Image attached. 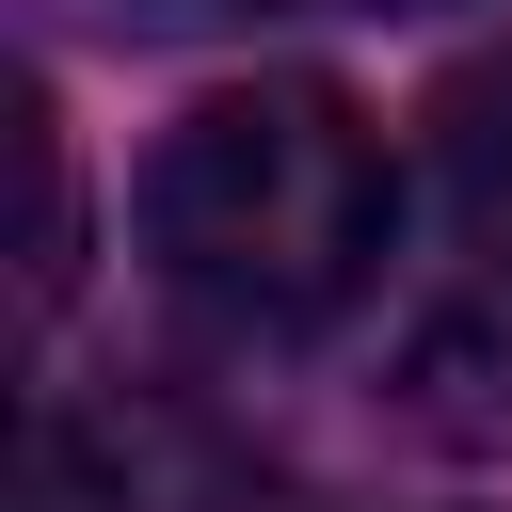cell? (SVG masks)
<instances>
[{
	"label": "cell",
	"instance_id": "obj_1",
	"mask_svg": "<svg viewBox=\"0 0 512 512\" xmlns=\"http://www.w3.org/2000/svg\"><path fill=\"white\" fill-rule=\"evenodd\" d=\"M384 128L336 96V80H224L160 128L144 160V256L240 320V336H304L336 320L368 272H384Z\"/></svg>",
	"mask_w": 512,
	"mask_h": 512
},
{
	"label": "cell",
	"instance_id": "obj_2",
	"mask_svg": "<svg viewBox=\"0 0 512 512\" xmlns=\"http://www.w3.org/2000/svg\"><path fill=\"white\" fill-rule=\"evenodd\" d=\"M432 160H448L464 240H480V256H512V48H496V64H464V80L432 96Z\"/></svg>",
	"mask_w": 512,
	"mask_h": 512
},
{
	"label": "cell",
	"instance_id": "obj_3",
	"mask_svg": "<svg viewBox=\"0 0 512 512\" xmlns=\"http://www.w3.org/2000/svg\"><path fill=\"white\" fill-rule=\"evenodd\" d=\"M16 160H32V320H48L64 272H80V192H64V128H48V96H16Z\"/></svg>",
	"mask_w": 512,
	"mask_h": 512
},
{
	"label": "cell",
	"instance_id": "obj_4",
	"mask_svg": "<svg viewBox=\"0 0 512 512\" xmlns=\"http://www.w3.org/2000/svg\"><path fill=\"white\" fill-rule=\"evenodd\" d=\"M416 384H448V400H432V432H464V448H496V432H512V336H496V320H480V336H432V368H416Z\"/></svg>",
	"mask_w": 512,
	"mask_h": 512
},
{
	"label": "cell",
	"instance_id": "obj_5",
	"mask_svg": "<svg viewBox=\"0 0 512 512\" xmlns=\"http://www.w3.org/2000/svg\"><path fill=\"white\" fill-rule=\"evenodd\" d=\"M384 16H432V0H384Z\"/></svg>",
	"mask_w": 512,
	"mask_h": 512
}]
</instances>
